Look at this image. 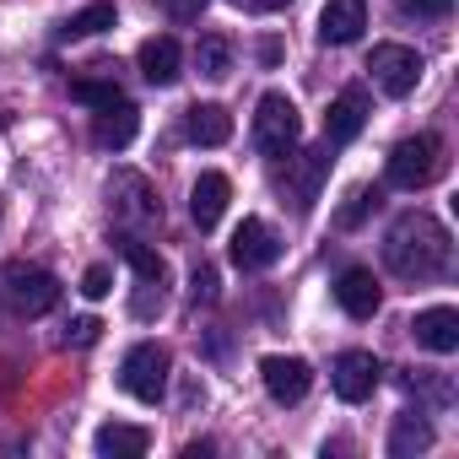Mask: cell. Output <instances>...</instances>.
Instances as JSON below:
<instances>
[{
    "label": "cell",
    "mask_w": 459,
    "mask_h": 459,
    "mask_svg": "<svg viewBox=\"0 0 459 459\" xmlns=\"http://www.w3.org/2000/svg\"><path fill=\"white\" fill-rule=\"evenodd\" d=\"M135 130H141V114H135V103H108V108H98V119H92V141L103 146V152H125L130 141H135Z\"/></svg>",
    "instance_id": "5bb4252c"
},
{
    "label": "cell",
    "mask_w": 459,
    "mask_h": 459,
    "mask_svg": "<svg viewBox=\"0 0 459 459\" xmlns=\"http://www.w3.org/2000/svg\"><path fill=\"white\" fill-rule=\"evenodd\" d=\"M189 298H195V303H216V265H195V276H189Z\"/></svg>",
    "instance_id": "4316f807"
},
{
    "label": "cell",
    "mask_w": 459,
    "mask_h": 459,
    "mask_svg": "<svg viewBox=\"0 0 459 459\" xmlns=\"http://www.w3.org/2000/svg\"><path fill=\"white\" fill-rule=\"evenodd\" d=\"M335 298H341V308H346L351 319H373V314H378V303H384L378 276H373V271H362V265H351V271L335 281Z\"/></svg>",
    "instance_id": "2e32d148"
},
{
    "label": "cell",
    "mask_w": 459,
    "mask_h": 459,
    "mask_svg": "<svg viewBox=\"0 0 459 459\" xmlns=\"http://www.w3.org/2000/svg\"><path fill=\"white\" fill-rule=\"evenodd\" d=\"M108 205H114V216H119L125 227H157V221H162L157 189L146 184V173H130V168H119V173L108 178Z\"/></svg>",
    "instance_id": "8992f818"
},
{
    "label": "cell",
    "mask_w": 459,
    "mask_h": 459,
    "mask_svg": "<svg viewBox=\"0 0 459 459\" xmlns=\"http://www.w3.org/2000/svg\"><path fill=\"white\" fill-rule=\"evenodd\" d=\"M298 141H303L298 103H292L287 92H265V98H260V108H255V146H260L271 162H281V157H292V152H298Z\"/></svg>",
    "instance_id": "3957f363"
},
{
    "label": "cell",
    "mask_w": 459,
    "mask_h": 459,
    "mask_svg": "<svg viewBox=\"0 0 459 459\" xmlns=\"http://www.w3.org/2000/svg\"><path fill=\"white\" fill-rule=\"evenodd\" d=\"M244 12H281V6H292V0H238Z\"/></svg>",
    "instance_id": "1f68e13d"
},
{
    "label": "cell",
    "mask_w": 459,
    "mask_h": 459,
    "mask_svg": "<svg viewBox=\"0 0 459 459\" xmlns=\"http://www.w3.org/2000/svg\"><path fill=\"white\" fill-rule=\"evenodd\" d=\"M98 335H103V325L87 314V319H71V330H65V346H92Z\"/></svg>",
    "instance_id": "f546056e"
},
{
    "label": "cell",
    "mask_w": 459,
    "mask_h": 459,
    "mask_svg": "<svg viewBox=\"0 0 459 459\" xmlns=\"http://www.w3.org/2000/svg\"><path fill=\"white\" fill-rule=\"evenodd\" d=\"M162 6H168V17H173L178 28H189V22H200V12L211 6V0H162Z\"/></svg>",
    "instance_id": "f1b7e54d"
},
{
    "label": "cell",
    "mask_w": 459,
    "mask_h": 459,
    "mask_svg": "<svg viewBox=\"0 0 459 459\" xmlns=\"http://www.w3.org/2000/svg\"><path fill=\"white\" fill-rule=\"evenodd\" d=\"M71 98L87 103V108H108V103H119L125 92H119V82H114V65H92V76H76V82H71Z\"/></svg>",
    "instance_id": "44dd1931"
},
{
    "label": "cell",
    "mask_w": 459,
    "mask_h": 459,
    "mask_svg": "<svg viewBox=\"0 0 459 459\" xmlns=\"http://www.w3.org/2000/svg\"><path fill=\"white\" fill-rule=\"evenodd\" d=\"M362 125H368V98H362V92H341V98L330 103V114H325V146L357 141Z\"/></svg>",
    "instance_id": "9a60e30c"
},
{
    "label": "cell",
    "mask_w": 459,
    "mask_h": 459,
    "mask_svg": "<svg viewBox=\"0 0 459 459\" xmlns=\"http://www.w3.org/2000/svg\"><path fill=\"white\" fill-rule=\"evenodd\" d=\"M92 448H98L103 459H141V454L152 448V432H146V427H130V421H108V427H98Z\"/></svg>",
    "instance_id": "d6986e66"
},
{
    "label": "cell",
    "mask_w": 459,
    "mask_h": 459,
    "mask_svg": "<svg viewBox=\"0 0 459 459\" xmlns=\"http://www.w3.org/2000/svg\"><path fill=\"white\" fill-rule=\"evenodd\" d=\"M114 249H119V260L135 271V281H141V287H162V281H168V260H162L157 249H146L141 238L119 233V238H114Z\"/></svg>",
    "instance_id": "ffe728a7"
},
{
    "label": "cell",
    "mask_w": 459,
    "mask_h": 459,
    "mask_svg": "<svg viewBox=\"0 0 459 459\" xmlns=\"http://www.w3.org/2000/svg\"><path fill=\"white\" fill-rule=\"evenodd\" d=\"M168 368H173L168 346L141 341V346H130V351H125L119 384H125V394H135L141 405H157V400H162V389H168Z\"/></svg>",
    "instance_id": "277c9868"
},
{
    "label": "cell",
    "mask_w": 459,
    "mask_h": 459,
    "mask_svg": "<svg viewBox=\"0 0 459 459\" xmlns=\"http://www.w3.org/2000/svg\"><path fill=\"white\" fill-rule=\"evenodd\" d=\"M227 200H233V184H227V173H200V178H195V189H189V216H195L200 233H211V227L221 221Z\"/></svg>",
    "instance_id": "7c38bea8"
},
{
    "label": "cell",
    "mask_w": 459,
    "mask_h": 459,
    "mask_svg": "<svg viewBox=\"0 0 459 459\" xmlns=\"http://www.w3.org/2000/svg\"><path fill=\"white\" fill-rule=\"evenodd\" d=\"M6 298H12V308H17V314L39 319V314L60 308V281H55L49 271H39V265L12 260V265H6Z\"/></svg>",
    "instance_id": "52a82bcc"
},
{
    "label": "cell",
    "mask_w": 459,
    "mask_h": 459,
    "mask_svg": "<svg viewBox=\"0 0 459 459\" xmlns=\"http://www.w3.org/2000/svg\"><path fill=\"white\" fill-rule=\"evenodd\" d=\"M400 12H411V17H448L454 0H400Z\"/></svg>",
    "instance_id": "4dcf8cb0"
},
{
    "label": "cell",
    "mask_w": 459,
    "mask_h": 459,
    "mask_svg": "<svg viewBox=\"0 0 459 459\" xmlns=\"http://www.w3.org/2000/svg\"><path fill=\"white\" fill-rule=\"evenodd\" d=\"M108 28H114V6H108V0H98V6H87V12H76V17H65L60 39H98V33H108Z\"/></svg>",
    "instance_id": "d4e9b609"
},
{
    "label": "cell",
    "mask_w": 459,
    "mask_h": 459,
    "mask_svg": "<svg viewBox=\"0 0 459 459\" xmlns=\"http://www.w3.org/2000/svg\"><path fill=\"white\" fill-rule=\"evenodd\" d=\"M260 378H265V394L276 405H298L308 389H314V368L303 357H265L260 362Z\"/></svg>",
    "instance_id": "30bf717a"
},
{
    "label": "cell",
    "mask_w": 459,
    "mask_h": 459,
    "mask_svg": "<svg viewBox=\"0 0 459 459\" xmlns=\"http://www.w3.org/2000/svg\"><path fill=\"white\" fill-rule=\"evenodd\" d=\"M373 205H378V189H351V195H346V205L335 211V221L351 233V227H362V221H368V211H373Z\"/></svg>",
    "instance_id": "484cf974"
},
{
    "label": "cell",
    "mask_w": 459,
    "mask_h": 459,
    "mask_svg": "<svg viewBox=\"0 0 459 459\" xmlns=\"http://www.w3.org/2000/svg\"><path fill=\"white\" fill-rule=\"evenodd\" d=\"M135 60H141V76H146L152 87H173V82L184 76V49H178V39H168V33H162V39H146Z\"/></svg>",
    "instance_id": "4fadbf2b"
},
{
    "label": "cell",
    "mask_w": 459,
    "mask_h": 459,
    "mask_svg": "<svg viewBox=\"0 0 459 459\" xmlns=\"http://www.w3.org/2000/svg\"><path fill=\"white\" fill-rule=\"evenodd\" d=\"M378 378H384V362H378L373 351H341V357H335V368H330V384H335V394H341L346 405L373 400Z\"/></svg>",
    "instance_id": "ba28073f"
},
{
    "label": "cell",
    "mask_w": 459,
    "mask_h": 459,
    "mask_svg": "<svg viewBox=\"0 0 459 459\" xmlns=\"http://www.w3.org/2000/svg\"><path fill=\"white\" fill-rule=\"evenodd\" d=\"M411 335H416V346L448 357V351H459V314L454 308H421L416 325H411Z\"/></svg>",
    "instance_id": "e0dca14e"
},
{
    "label": "cell",
    "mask_w": 459,
    "mask_h": 459,
    "mask_svg": "<svg viewBox=\"0 0 459 459\" xmlns=\"http://www.w3.org/2000/svg\"><path fill=\"white\" fill-rule=\"evenodd\" d=\"M362 28H368V0H330V6L319 12V39L335 44V49L357 44Z\"/></svg>",
    "instance_id": "8fae6325"
},
{
    "label": "cell",
    "mask_w": 459,
    "mask_h": 459,
    "mask_svg": "<svg viewBox=\"0 0 459 459\" xmlns=\"http://www.w3.org/2000/svg\"><path fill=\"white\" fill-rule=\"evenodd\" d=\"M184 135L195 146H227L233 141V114L221 103H195V108H184Z\"/></svg>",
    "instance_id": "ac0fdd59"
},
{
    "label": "cell",
    "mask_w": 459,
    "mask_h": 459,
    "mask_svg": "<svg viewBox=\"0 0 459 459\" xmlns=\"http://www.w3.org/2000/svg\"><path fill=\"white\" fill-rule=\"evenodd\" d=\"M276 260H281L276 227L260 221V216H244V221H238V233H233V265H238V271H271Z\"/></svg>",
    "instance_id": "9c48e42d"
},
{
    "label": "cell",
    "mask_w": 459,
    "mask_h": 459,
    "mask_svg": "<svg viewBox=\"0 0 459 459\" xmlns=\"http://www.w3.org/2000/svg\"><path fill=\"white\" fill-rule=\"evenodd\" d=\"M82 292H87L92 303H98V298H108V292H114V271H108V265H92V271L82 276Z\"/></svg>",
    "instance_id": "83f0119b"
},
{
    "label": "cell",
    "mask_w": 459,
    "mask_h": 459,
    "mask_svg": "<svg viewBox=\"0 0 459 459\" xmlns=\"http://www.w3.org/2000/svg\"><path fill=\"white\" fill-rule=\"evenodd\" d=\"M384 265L400 281H443L454 271V238L427 211H400L384 233Z\"/></svg>",
    "instance_id": "6da1fadb"
},
{
    "label": "cell",
    "mask_w": 459,
    "mask_h": 459,
    "mask_svg": "<svg viewBox=\"0 0 459 459\" xmlns=\"http://www.w3.org/2000/svg\"><path fill=\"white\" fill-rule=\"evenodd\" d=\"M437 173H443V141H437L432 130H421V135H405V141L389 152V162H384V178H389L394 189H405V195L427 189Z\"/></svg>",
    "instance_id": "7a4b0ae2"
},
{
    "label": "cell",
    "mask_w": 459,
    "mask_h": 459,
    "mask_svg": "<svg viewBox=\"0 0 459 459\" xmlns=\"http://www.w3.org/2000/svg\"><path fill=\"white\" fill-rule=\"evenodd\" d=\"M421 448H432V427L421 421V416H394V432H389V454L394 459H411V454H421Z\"/></svg>",
    "instance_id": "603a6c76"
},
{
    "label": "cell",
    "mask_w": 459,
    "mask_h": 459,
    "mask_svg": "<svg viewBox=\"0 0 459 459\" xmlns=\"http://www.w3.org/2000/svg\"><path fill=\"white\" fill-rule=\"evenodd\" d=\"M368 71H373V82H378L384 98H411L416 82H421V71H427V60L416 49H405V44H373Z\"/></svg>",
    "instance_id": "5b68a950"
},
{
    "label": "cell",
    "mask_w": 459,
    "mask_h": 459,
    "mask_svg": "<svg viewBox=\"0 0 459 459\" xmlns=\"http://www.w3.org/2000/svg\"><path fill=\"white\" fill-rule=\"evenodd\" d=\"M292 157H298V211H308L314 195H319V184H325V173H330V146H319V152H292Z\"/></svg>",
    "instance_id": "7402d4cb"
},
{
    "label": "cell",
    "mask_w": 459,
    "mask_h": 459,
    "mask_svg": "<svg viewBox=\"0 0 459 459\" xmlns=\"http://www.w3.org/2000/svg\"><path fill=\"white\" fill-rule=\"evenodd\" d=\"M195 65H200V76H205V82H227V76H233V44H227L221 33L200 39V49H195Z\"/></svg>",
    "instance_id": "cb8c5ba5"
}]
</instances>
